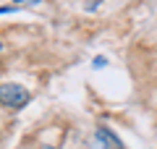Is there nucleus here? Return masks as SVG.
Segmentation results:
<instances>
[{
  "instance_id": "5",
  "label": "nucleus",
  "mask_w": 157,
  "mask_h": 149,
  "mask_svg": "<svg viewBox=\"0 0 157 149\" xmlns=\"http://www.w3.org/2000/svg\"><path fill=\"white\" fill-rule=\"evenodd\" d=\"M18 6H0V13H16Z\"/></svg>"
},
{
  "instance_id": "6",
  "label": "nucleus",
  "mask_w": 157,
  "mask_h": 149,
  "mask_svg": "<svg viewBox=\"0 0 157 149\" xmlns=\"http://www.w3.org/2000/svg\"><path fill=\"white\" fill-rule=\"evenodd\" d=\"M39 149H58V147H39Z\"/></svg>"
},
{
  "instance_id": "4",
  "label": "nucleus",
  "mask_w": 157,
  "mask_h": 149,
  "mask_svg": "<svg viewBox=\"0 0 157 149\" xmlns=\"http://www.w3.org/2000/svg\"><path fill=\"white\" fill-rule=\"evenodd\" d=\"M13 3H16V6H39L42 0H13Z\"/></svg>"
},
{
  "instance_id": "7",
  "label": "nucleus",
  "mask_w": 157,
  "mask_h": 149,
  "mask_svg": "<svg viewBox=\"0 0 157 149\" xmlns=\"http://www.w3.org/2000/svg\"><path fill=\"white\" fill-rule=\"evenodd\" d=\"M0 50H3V42H0Z\"/></svg>"
},
{
  "instance_id": "3",
  "label": "nucleus",
  "mask_w": 157,
  "mask_h": 149,
  "mask_svg": "<svg viewBox=\"0 0 157 149\" xmlns=\"http://www.w3.org/2000/svg\"><path fill=\"white\" fill-rule=\"evenodd\" d=\"M92 66H94V68H105V66H107V58L97 55V58H94V63H92Z\"/></svg>"
},
{
  "instance_id": "2",
  "label": "nucleus",
  "mask_w": 157,
  "mask_h": 149,
  "mask_svg": "<svg viewBox=\"0 0 157 149\" xmlns=\"http://www.w3.org/2000/svg\"><path fill=\"white\" fill-rule=\"evenodd\" d=\"M92 149H123V144H121V139L110 128L100 126L94 131V136H92Z\"/></svg>"
},
{
  "instance_id": "1",
  "label": "nucleus",
  "mask_w": 157,
  "mask_h": 149,
  "mask_svg": "<svg viewBox=\"0 0 157 149\" xmlns=\"http://www.w3.org/2000/svg\"><path fill=\"white\" fill-rule=\"evenodd\" d=\"M26 102H29V92L21 84H16V81H3L0 84V105L3 107L18 110V107H24Z\"/></svg>"
}]
</instances>
